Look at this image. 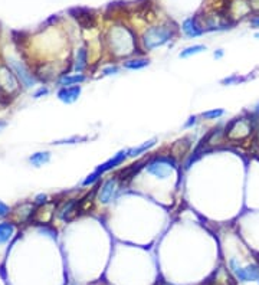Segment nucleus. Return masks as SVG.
<instances>
[{"label":"nucleus","instance_id":"obj_1","mask_svg":"<svg viewBox=\"0 0 259 285\" xmlns=\"http://www.w3.org/2000/svg\"><path fill=\"white\" fill-rule=\"evenodd\" d=\"M176 36V28L170 24H159L151 26L141 36V46L146 52H151L154 49L162 48L166 43Z\"/></svg>","mask_w":259,"mask_h":285},{"label":"nucleus","instance_id":"obj_2","mask_svg":"<svg viewBox=\"0 0 259 285\" xmlns=\"http://www.w3.org/2000/svg\"><path fill=\"white\" fill-rule=\"evenodd\" d=\"M174 167H176V160L173 159V156H156L146 162V166H144L146 171L157 177L170 174V171Z\"/></svg>","mask_w":259,"mask_h":285},{"label":"nucleus","instance_id":"obj_3","mask_svg":"<svg viewBox=\"0 0 259 285\" xmlns=\"http://www.w3.org/2000/svg\"><path fill=\"white\" fill-rule=\"evenodd\" d=\"M253 130L252 127V121L248 118H239L232 121L226 128V139L232 140V141H242L245 139L251 137V133Z\"/></svg>","mask_w":259,"mask_h":285},{"label":"nucleus","instance_id":"obj_4","mask_svg":"<svg viewBox=\"0 0 259 285\" xmlns=\"http://www.w3.org/2000/svg\"><path fill=\"white\" fill-rule=\"evenodd\" d=\"M122 185L118 182L117 177L114 179H108L107 182H104V185L101 186L99 192H98V200L101 203L108 204L111 203L113 200H115V197L120 193V188Z\"/></svg>","mask_w":259,"mask_h":285},{"label":"nucleus","instance_id":"obj_5","mask_svg":"<svg viewBox=\"0 0 259 285\" xmlns=\"http://www.w3.org/2000/svg\"><path fill=\"white\" fill-rule=\"evenodd\" d=\"M127 157H128V150H121L120 153H117L114 157L108 159V160L104 162L102 164H99L97 169H95V171H98L101 176H104L106 173L114 170L115 167H118L120 164L124 163V160H125Z\"/></svg>","mask_w":259,"mask_h":285},{"label":"nucleus","instance_id":"obj_6","mask_svg":"<svg viewBox=\"0 0 259 285\" xmlns=\"http://www.w3.org/2000/svg\"><path fill=\"white\" fill-rule=\"evenodd\" d=\"M182 31L186 35L187 38L193 39V38H197V36H202L203 33L206 32L202 24L199 23V19L197 17H189L186 19L183 24H182Z\"/></svg>","mask_w":259,"mask_h":285},{"label":"nucleus","instance_id":"obj_7","mask_svg":"<svg viewBox=\"0 0 259 285\" xmlns=\"http://www.w3.org/2000/svg\"><path fill=\"white\" fill-rule=\"evenodd\" d=\"M10 64H12V68L15 69V72L17 73L19 80L22 81V84H23L24 87H33V85H35V82H36L35 76L29 72V69H28L22 62L13 61V62H10Z\"/></svg>","mask_w":259,"mask_h":285},{"label":"nucleus","instance_id":"obj_8","mask_svg":"<svg viewBox=\"0 0 259 285\" xmlns=\"http://www.w3.org/2000/svg\"><path fill=\"white\" fill-rule=\"evenodd\" d=\"M89 65V50L85 46H82L76 50L75 54V61H73V71L75 73H84V71Z\"/></svg>","mask_w":259,"mask_h":285},{"label":"nucleus","instance_id":"obj_9","mask_svg":"<svg viewBox=\"0 0 259 285\" xmlns=\"http://www.w3.org/2000/svg\"><path fill=\"white\" fill-rule=\"evenodd\" d=\"M81 85H73V87H64L61 88L59 92H58V98L62 101V102H66V104H72L75 102L80 95H81Z\"/></svg>","mask_w":259,"mask_h":285},{"label":"nucleus","instance_id":"obj_10","mask_svg":"<svg viewBox=\"0 0 259 285\" xmlns=\"http://www.w3.org/2000/svg\"><path fill=\"white\" fill-rule=\"evenodd\" d=\"M85 81H87V75H84V73H64L58 84L64 88V87L81 85L82 82Z\"/></svg>","mask_w":259,"mask_h":285},{"label":"nucleus","instance_id":"obj_11","mask_svg":"<svg viewBox=\"0 0 259 285\" xmlns=\"http://www.w3.org/2000/svg\"><path fill=\"white\" fill-rule=\"evenodd\" d=\"M150 65V59L148 58H131L122 62V66L125 69L130 71H140V69H144L147 66Z\"/></svg>","mask_w":259,"mask_h":285},{"label":"nucleus","instance_id":"obj_12","mask_svg":"<svg viewBox=\"0 0 259 285\" xmlns=\"http://www.w3.org/2000/svg\"><path fill=\"white\" fill-rule=\"evenodd\" d=\"M13 232H15V226L12 223H9V222L0 223V244L8 242L13 235Z\"/></svg>","mask_w":259,"mask_h":285},{"label":"nucleus","instance_id":"obj_13","mask_svg":"<svg viewBox=\"0 0 259 285\" xmlns=\"http://www.w3.org/2000/svg\"><path fill=\"white\" fill-rule=\"evenodd\" d=\"M154 146H156V140H151V141H147V143L141 144V146L128 148V157H137V156L146 153L147 150H150V148Z\"/></svg>","mask_w":259,"mask_h":285},{"label":"nucleus","instance_id":"obj_14","mask_svg":"<svg viewBox=\"0 0 259 285\" xmlns=\"http://www.w3.org/2000/svg\"><path fill=\"white\" fill-rule=\"evenodd\" d=\"M206 50V46L204 45H192V46H187L186 49H183L180 52V58H190L193 55H197V54H202Z\"/></svg>","mask_w":259,"mask_h":285},{"label":"nucleus","instance_id":"obj_15","mask_svg":"<svg viewBox=\"0 0 259 285\" xmlns=\"http://www.w3.org/2000/svg\"><path fill=\"white\" fill-rule=\"evenodd\" d=\"M49 159H50V154L46 153V151H43V153H35V154L29 159V162H31L33 166L39 167V166H43V164L48 163Z\"/></svg>","mask_w":259,"mask_h":285},{"label":"nucleus","instance_id":"obj_16","mask_svg":"<svg viewBox=\"0 0 259 285\" xmlns=\"http://www.w3.org/2000/svg\"><path fill=\"white\" fill-rule=\"evenodd\" d=\"M120 66L115 65V64H110V65L104 66L102 69H101V73L104 75V76H110V75H117V73L120 72Z\"/></svg>","mask_w":259,"mask_h":285},{"label":"nucleus","instance_id":"obj_17","mask_svg":"<svg viewBox=\"0 0 259 285\" xmlns=\"http://www.w3.org/2000/svg\"><path fill=\"white\" fill-rule=\"evenodd\" d=\"M223 114H225L223 110H211V111L203 113L202 117L203 118H206V120H218V118H220Z\"/></svg>","mask_w":259,"mask_h":285},{"label":"nucleus","instance_id":"obj_18","mask_svg":"<svg viewBox=\"0 0 259 285\" xmlns=\"http://www.w3.org/2000/svg\"><path fill=\"white\" fill-rule=\"evenodd\" d=\"M101 177H102V176H101L98 171L94 170L92 173H91V174H89L88 177H87V179L82 182V186H91V185H94V183L98 182V180L101 179Z\"/></svg>","mask_w":259,"mask_h":285},{"label":"nucleus","instance_id":"obj_19","mask_svg":"<svg viewBox=\"0 0 259 285\" xmlns=\"http://www.w3.org/2000/svg\"><path fill=\"white\" fill-rule=\"evenodd\" d=\"M48 94H49L48 88H45V87H41L39 90H38V91H36V92H35V94H33V97H35V98H41L42 95H48Z\"/></svg>","mask_w":259,"mask_h":285},{"label":"nucleus","instance_id":"obj_20","mask_svg":"<svg viewBox=\"0 0 259 285\" xmlns=\"http://www.w3.org/2000/svg\"><path fill=\"white\" fill-rule=\"evenodd\" d=\"M9 206L8 204H5L3 202H0V216H6L9 213Z\"/></svg>","mask_w":259,"mask_h":285},{"label":"nucleus","instance_id":"obj_21","mask_svg":"<svg viewBox=\"0 0 259 285\" xmlns=\"http://www.w3.org/2000/svg\"><path fill=\"white\" fill-rule=\"evenodd\" d=\"M196 122H197V117H190V118H189V121L185 124V128H189V127H192V125H194Z\"/></svg>","mask_w":259,"mask_h":285},{"label":"nucleus","instance_id":"obj_22","mask_svg":"<svg viewBox=\"0 0 259 285\" xmlns=\"http://www.w3.org/2000/svg\"><path fill=\"white\" fill-rule=\"evenodd\" d=\"M252 24H253V26H256V28H259V15L252 19Z\"/></svg>","mask_w":259,"mask_h":285},{"label":"nucleus","instance_id":"obj_23","mask_svg":"<svg viewBox=\"0 0 259 285\" xmlns=\"http://www.w3.org/2000/svg\"><path fill=\"white\" fill-rule=\"evenodd\" d=\"M222 57H223V52H222V50L215 52V58H216V59H219V58H222Z\"/></svg>","mask_w":259,"mask_h":285},{"label":"nucleus","instance_id":"obj_24","mask_svg":"<svg viewBox=\"0 0 259 285\" xmlns=\"http://www.w3.org/2000/svg\"><path fill=\"white\" fill-rule=\"evenodd\" d=\"M256 36H258V38H259V33H258V35H256Z\"/></svg>","mask_w":259,"mask_h":285}]
</instances>
